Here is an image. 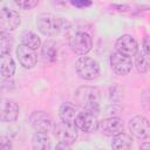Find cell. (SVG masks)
Segmentation results:
<instances>
[{"label": "cell", "mask_w": 150, "mask_h": 150, "mask_svg": "<svg viewBox=\"0 0 150 150\" xmlns=\"http://www.w3.org/2000/svg\"><path fill=\"white\" fill-rule=\"evenodd\" d=\"M100 90L95 87H81L75 93V98L84 111L97 115L100 112Z\"/></svg>", "instance_id": "1"}, {"label": "cell", "mask_w": 150, "mask_h": 150, "mask_svg": "<svg viewBox=\"0 0 150 150\" xmlns=\"http://www.w3.org/2000/svg\"><path fill=\"white\" fill-rule=\"evenodd\" d=\"M36 26L40 33H42L46 36H56L59 35L63 29L67 28L68 22L63 18H59L54 14L43 13L39 15L36 20Z\"/></svg>", "instance_id": "2"}, {"label": "cell", "mask_w": 150, "mask_h": 150, "mask_svg": "<svg viewBox=\"0 0 150 150\" xmlns=\"http://www.w3.org/2000/svg\"><path fill=\"white\" fill-rule=\"evenodd\" d=\"M75 71L81 79L91 81L100 75V64L96 60L82 55L75 62Z\"/></svg>", "instance_id": "3"}, {"label": "cell", "mask_w": 150, "mask_h": 150, "mask_svg": "<svg viewBox=\"0 0 150 150\" xmlns=\"http://www.w3.org/2000/svg\"><path fill=\"white\" fill-rule=\"evenodd\" d=\"M54 136L60 143H64L68 145H71L77 139L79 132L77 128L74 123H67V122H59L54 125Z\"/></svg>", "instance_id": "4"}, {"label": "cell", "mask_w": 150, "mask_h": 150, "mask_svg": "<svg viewBox=\"0 0 150 150\" xmlns=\"http://www.w3.org/2000/svg\"><path fill=\"white\" fill-rule=\"evenodd\" d=\"M69 47L77 55H86L91 50L93 40L86 32H76L69 38Z\"/></svg>", "instance_id": "5"}, {"label": "cell", "mask_w": 150, "mask_h": 150, "mask_svg": "<svg viewBox=\"0 0 150 150\" xmlns=\"http://www.w3.org/2000/svg\"><path fill=\"white\" fill-rule=\"evenodd\" d=\"M29 123L35 131L45 134L53 131L55 125L52 116L46 111H33L29 115Z\"/></svg>", "instance_id": "6"}, {"label": "cell", "mask_w": 150, "mask_h": 150, "mask_svg": "<svg viewBox=\"0 0 150 150\" xmlns=\"http://www.w3.org/2000/svg\"><path fill=\"white\" fill-rule=\"evenodd\" d=\"M21 23L20 14L9 8H1L0 9V30L4 32H13L15 30Z\"/></svg>", "instance_id": "7"}, {"label": "cell", "mask_w": 150, "mask_h": 150, "mask_svg": "<svg viewBox=\"0 0 150 150\" xmlns=\"http://www.w3.org/2000/svg\"><path fill=\"white\" fill-rule=\"evenodd\" d=\"M109 62H110V67L114 70L115 74L117 75H128L131 69H132V61L131 57H128L125 55H122L118 52H115L110 55L109 57Z\"/></svg>", "instance_id": "8"}, {"label": "cell", "mask_w": 150, "mask_h": 150, "mask_svg": "<svg viewBox=\"0 0 150 150\" xmlns=\"http://www.w3.org/2000/svg\"><path fill=\"white\" fill-rule=\"evenodd\" d=\"M74 124L76 128L83 132H94L98 129V120L96 115L90 114L88 111H79L74 120Z\"/></svg>", "instance_id": "9"}, {"label": "cell", "mask_w": 150, "mask_h": 150, "mask_svg": "<svg viewBox=\"0 0 150 150\" xmlns=\"http://www.w3.org/2000/svg\"><path fill=\"white\" fill-rule=\"evenodd\" d=\"M129 129L131 134L139 139H148L150 137L149 121L143 115H136L129 121Z\"/></svg>", "instance_id": "10"}, {"label": "cell", "mask_w": 150, "mask_h": 150, "mask_svg": "<svg viewBox=\"0 0 150 150\" xmlns=\"http://www.w3.org/2000/svg\"><path fill=\"white\" fill-rule=\"evenodd\" d=\"M116 52L121 53L122 55H125L128 57L135 56V54L138 52V43L135 40L134 36L129 34H123L121 35L116 42H115Z\"/></svg>", "instance_id": "11"}, {"label": "cell", "mask_w": 150, "mask_h": 150, "mask_svg": "<svg viewBox=\"0 0 150 150\" xmlns=\"http://www.w3.org/2000/svg\"><path fill=\"white\" fill-rule=\"evenodd\" d=\"M19 105L9 98H0V122H14L19 117Z\"/></svg>", "instance_id": "12"}, {"label": "cell", "mask_w": 150, "mask_h": 150, "mask_svg": "<svg viewBox=\"0 0 150 150\" xmlns=\"http://www.w3.org/2000/svg\"><path fill=\"white\" fill-rule=\"evenodd\" d=\"M15 54L19 60V63L25 69H32L35 67L38 62V54L35 53V49H32L21 43L20 46L16 47Z\"/></svg>", "instance_id": "13"}, {"label": "cell", "mask_w": 150, "mask_h": 150, "mask_svg": "<svg viewBox=\"0 0 150 150\" xmlns=\"http://www.w3.org/2000/svg\"><path fill=\"white\" fill-rule=\"evenodd\" d=\"M98 129L105 136H114L124 129V122L122 118L116 116L107 117L102 121H98Z\"/></svg>", "instance_id": "14"}, {"label": "cell", "mask_w": 150, "mask_h": 150, "mask_svg": "<svg viewBox=\"0 0 150 150\" xmlns=\"http://www.w3.org/2000/svg\"><path fill=\"white\" fill-rule=\"evenodd\" d=\"M15 61L9 53L0 54V75L4 79H11L15 73Z\"/></svg>", "instance_id": "15"}, {"label": "cell", "mask_w": 150, "mask_h": 150, "mask_svg": "<svg viewBox=\"0 0 150 150\" xmlns=\"http://www.w3.org/2000/svg\"><path fill=\"white\" fill-rule=\"evenodd\" d=\"M77 114H79L77 107L75 104L70 103V102L62 103L60 109H59V117H60V120L62 122L74 123V120H75Z\"/></svg>", "instance_id": "16"}, {"label": "cell", "mask_w": 150, "mask_h": 150, "mask_svg": "<svg viewBox=\"0 0 150 150\" xmlns=\"http://www.w3.org/2000/svg\"><path fill=\"white\" fill-rule=\"evenodd\" d=\"M111 148L116 150H124V149H130L132 146V138L130 135L121 131L116 135L112 136L111 139Z\"/></svg>", "instance_id": "17"}, {"label": "cell", "mask_w": 150, "mask_h": 150, "mask_svg": "<svg viewBox=\"0 0 150 150\" xmlns=\"http://www.w3.org/2000/svg\"><path fill=\"white\" fill-rule=\"evenodd\" d=\"M32 145L35 150H48L52 148V141L45 132H35L32 137Z\"/></svg>", "instance_id": "18"}, {"label": "cell", "mask_w": 150, "mask_h": 150, "mask_svg": "<svg viewBox=\"0 0 150 150\" xmlns=\"http://www.w3.org/2000/svg\"><path fill=\"white\" fill-rule=\"evenodd\" d=\"M42 59L46 62H54L57 57V47L56 43L52 40H48L43 43L42 49H41Z\"/></svg>", "instance_id": "19"}, {"label": "cell", "mask_w": 150, "mask_h": 150, "mask_svg": "<svg viewBox=\"0 0 150 150\" xmlns=\"http://www.w3.org/2000/svg\"><path fill=\"white\" fill-rule=\"evenodd\" d=\"M21 42H22V45H25L32 49H35V50L41 46L40 36L30 30H25L21 34Z\"/></svg>", "instance_id": "20"}, {"label": "cell", "mask_w": 150, "mask_h": 150, "mask_svg": "<svg viewBox=\"0 0 150 150\" xmlns=\"http://www.w3.org/2000/svg\"><path fill=\"white\" fill-rule=\"evenodd\" d=\"M135 67L138 73H146L149 70V55L143 52H137L135 54Z\"/></svg>", "instance_id": "21"}, {"label": "cell", "mask_w": 150, "mask_h": 150, "mask_svg": "<svg viewBox=\"0 0 150 150\" xmlns=\"http://www.w3.org/2000/svg\"><path fill=\"white\" fill-rule=\"evenodd\" d=\"M14 45L13 36L8 32L0 30V54L9 53Z\"/></svg>", "instance_id": "22"}, {"label": "cell", "mask_w": 150, "mask_h": 150, "mask_svg": "<svg viewBox=\"0 0 150 150\" xmlns=\"http://www.w3.org/2000/svg\"><path fill=\"white\" fill-rule=\"evenodd\" d=\"M14 2L19 8L29 11V9H33L35 6H38L39 0H14Z\"/></svg>", "instance_id": "23"}, {"label": "cell", "mask_w": 150, "mask_h": 150, "mask_svg": "<svg viewBox=\"0 0 150 150\" xmlns=\"http://www.w3.org/2000/svg\"><path fill=\"white\" fill-rule=\"evenodd\" d=\"M12 141L6 136H0V150H9L12 149Z\"/></svg>", "instance_id": "24"}, {"label": "cell", "mask_w": 150, "mask_h": 150, "mask_svg": "<svg viewBox=\"0 0 150 150\" xmlns=\"http://www.w3.org/2000/svg\"><path fill=\"white\" fill-rule=\"evenodd\" d=\"M70 2L73 6L77 7V8H86L93 4L91 0H70Z\"/></svg>", "instance_id": "25"}, {"label": "cell", "mask_w": 150, "mask_h": 150, "mask_svg": "<svg viewBox=\"0 0 150 150\" xmlns=\"http://www.w3.org/2000/svg\"><path fill=\"white\" fill-rule=\"evenodd\" d=\"M149 47H150V43H149V38L145 36L142 41V52L146 55H149Z\"/></svg>", "instance_id": "26"}, {"label": "cell", "mask_w": 150, "mask_h": 150, "mask_svg": "<svg viewBox=\"0 0 150 150\" xmlns=\"http://www.w3.org/2000/svg\"><path fill=\"white\" fill-rule=\"evenodd\" d=\"M60 148H61V149H69V148H70V145L64 144V143H60V142H59V143L56 144V149H60Z\"/></svg>", "instance_id": "27"}, {"label": "cell", "mask_w": 150, "mask_h": 150, "mask_svg": "<svg viewBox=\"0 0 150 150\" xmlns=\"http://www.w3.org/2000/svg\"><path fill=\"white\" fill-rule=\"evenodd\" d=\"M0 1H2V0H0Z\"/></svg>", "instance_id": "28"}]
</instances>
